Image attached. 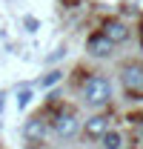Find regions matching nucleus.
Masks as SVG:
<instances>
[{"mask_svg":"<svg viewBox=\"0 0 143 149\" xmlns=\"http://www.w3.org/2000/svg\"><path fill=\"white\" fill-rule=\"evenodd\" d=\"M100 32H103V35H106L112 43H120V40H126V37H129V29H126V23H123V20H117V17L103 20Z\"/></svg>","mask_w":143,"mask_h":149,"instance_id":"20e7f679","label":"nucleus"},{"mask_svg":"<svg viewBox=\"0 0 143 149\" xmlns=\"http://www.w3.org/2000/svg\"><path fill=\"white\" fill-rule=\"evenodd\" d=\"M60 77H63V74L57 72V69H54L52 74H49V77H46V80H43V86H52V83H57V80H60Z\"/></svg>","mask_w":143,"mask_h":149,"instance_id":"9b49d317","label":"nucleus"},{"mask_svg":"<svg viewBox=\"0 0 143 149\" xmlns=\"http://www.w3.org/2000/svg\"><path fill=\"white\" fill-rule=\"evenodd\" d=\"M0 106H3V95H0Z\"/></svg>","mask_w":143,"mask_h":149,"instance_id":"f8f14e48","label":"nucleus"},{"mask_svg":"<svg viewBox=\"0 0 143 149\" xmlns=\"http://www.w3.org/2000/svg\"><path fill=\"white\" fill-rule=\"evenodd\" d=\"M77 126H80V120H77V115H74L72 109H63L57 118H54V132H57L60 138L77 135Z\"/></svg>","mask_w":143,"mask_h":149,"instance_id":"7ed1b4c3","label":"nucleus"},{"mask_svg":"<svg viewBox=\"0 0 143 149\" xmlns=\"http://www.w3.org/2000/svg\"><path fill=\"white\" fill-rule=\"evenodd\" d=\"M23 26H26L29 32H37V26H40V23H37V17H23Z\"/></svg>","mask_w":143,"mask_h":149,"instance_id":"9d476101","label":"nucleus"},{"mask_svg":"<svg viewBox=\"0 0 143 149\" xmlns=\"http://www.w3.org/2000/svg\"><path fill=\"white\" fill-rule=\"evenodd\" d=\"M29 100H32V92H29V89H20V95H17V106H20V109H26V106H29Z\"/></svg>","mask_w":143,"mask_h":149,"instance_id":"1a4fd4ad","label":"nucleus"},{"mask_svg":"<svg viewBox=\"0 0 143 149\" xmlns=\"http://www.w3.org/2000/svg\"><path fill=\"white\" fill-rule=\"evenodd\" d=\"M86 132H89L92 138H100L103 132H109V118H103V115L89 118V120H86Z\"/></svg>","mask_w":143,"mask_h":149,"instance_id":"0eeeda50","label":"nucleus"},{"mask_svg":"<svg viewBox=\"0 0 143 149\" xmlns=\"http://www.w3.org/2000/svg\"><path fill=\"white\" fill-rule=\"evenodd\" d=\"M100 143H103V149H117L120 146V135L117 132H103L100 135Z\"/></svg>","mask_w":143,"mask_h":149,"instance_id":"6e6552de","label":"nucleus"},{"mask_svg":"<svg viewBox=\"0 0 143 149\" xmlns=\"http://www.w3.org/2000/svg\"><path fill=\"white\" fill-rule=\"evenodd\" d=\"M86 49H89V55H94V57H109V55H112V49H115V43H112L103 32H97V35L89 37Z\"/></svg>","mask_w":143,"mask_h":149,"instance_id":"39448f33","label":"nucleus"},{"mask_svg":"<svg viewBox=\"0 0 143 149\" xmlns=\"http://www.w3.org/2000/svg\"><path fill=\"white\" fill-rule=\"evenodd\" d=\"M117 149H120V146H117Z\"/></svg>","mask_w":143,"mask_h":149,"instance_id":"ddd939ff","label":"nucleus"},{"mask_svg":"<svg viewBox=\"0 0 143 149\" xmlns=\"http://www.w3.org/2000/svg\"><path fill=\"white\" fill-rule=\"evenodd\" d=\"M46 120H43V118H35V120H29V123H26V138H29V141H35V143H40V141H43V138H46Z\"/></svg>","mask_w":143,"mask_h":149,"instance_id":"423d86ee","label":"nucleus"},{"mask_svg":"<svg viewBox=\"0 0 143 149\" xmlns=\"http://www.w3.org/2000/svg\"><path fill=\"white\" fill-rule=\"evenodd\" d=\"M120 80L129 95H143V63H126L120 72Z\"/></svg>","mask_w":143,"mask_h":149,"instance_id":"f03ea898","label":"nucleus"},{"mask_svg":"<svg viewBox=\"0 0 143 149\" xmlns=\"http://www.w3.org/2000/svg\"><path fill=\"white\" fill-rule=\"evenodd\" d=\"M83 97H86V103H92V106H103L109 97H112V83H109V77H103V74L86 77V83H83Z\"/></svg>","mask_w":143,"mask_h":149,"instance_id":"f257e3e1","label":"nucleus"}]
</instances>
